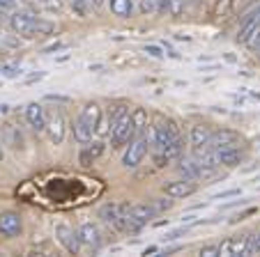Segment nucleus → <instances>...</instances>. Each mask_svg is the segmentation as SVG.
Listing matches in <instances>:
<instances>
[{"label":"nucleus","instance_id":"c85d7f7f","mask_svg":"<svg viewBox=\"0 0 260 257\" xmlns=\"http://www.w3.org/2000/svg\"><path fill=\"white\" fill-rule=\"evenodd\" d=\"M246 255H260V234H249V250Z\"/></svg>","mask_w":260,"mask_h":257},{"label":"nucleus","instance_id":"de8ad7c7","mask_svg":"<svg viewBox=\"0 0 260 257\" xmlns=\"http://www.w3.org/2000/svg\"><path fill=\"white\" fill-rule=\"evenodd\" d=\"M164 225H168V221H157V223H154V228H164Z\"/></svg>","mask_w":260,"mask_h":257},{"label":"nucleus","instance_id":"423d86ee","mask_svg":"<svg viewBox=\"0 0 260 257\" xmlns=\"http://www.w3.org/2000/svg\"><path fill=\"white\" fill-rule=\"evenodd\" d=\"M46 138L51 140V145H62L64 136H67V120H64L62 111L53 108L46 111V126H44Z\"/></svg>","mask_w":260,"mask_h":257},{"label":"nucleus","instance_id":"473e14b6","mask_svg":"<svg viewBox=\"0 0 260 257\" xmlns=\"http://www.w3.org/2000/svg\"><path fill=\"white\" fill-rule=\"evenodd\" d=\"M201 255H203V257H219V243H210V246H203V248H201Z\"/></svg>","mask_w":260,"mask_h":257},{"label":"nucleus","instance_id":"4be33fe9","mask_svg":"<svg viewBox=\"0 0 260 257\" xmlns=\"http://www.w3.org/2000/svg\"><path fill=\"white\" fill-rule=\"evenodd\" d=\"M106 3L111 7V12L120 19H129L134 12V0H106Z\"/></svg>","mask_w":260,"mask_h":257},{"label":"nucleus","instance_id":"ddd939ff","mask_svg":"<svg viewBox=\"0 0 260 257\" xmlns=\"http://www.w3.org/2000/svg\"><path fill=\"white\" fill-rule=\"evenodd\" d=\"M104 152H106V142H104V140H88V142H83V147H81V152H79V163L83 165V168H90L94 161L102 159Z\"/></svg>","mask_w":260,"mask_h":257},{"label":"nucleus","instance_id":"f704fd0d","mask_svg":"<svg viewBox=\"0 0 260 257\" xmlns=\"http://www.w3.org/2000/svg\"><path fill=\"white\" fill-rule=\"evenodd\" d=\"M154 207H157V211H166V209L173 207V198H168V195H166V198H161L157 204H154Z\"/></svg>","mask_w":260,"mask_h":257},{"label":"nucleus","instance_id":"a19ab883","mask_svg":"<svg viewBox=\"0 0 260 257\" xmlns=\"http://www.w3.org/2000/svg\"><path fill=\"white\" fill-rule=\"evenodd\" d=\"M44 76H46L44 71H40V74H32V76H30V78H28V81H25V83H35V81H42V78H44Z\"/></svg>","mask_w":260,"mask_h":257},{"label":"nucleus","instance_id":"b1692460","mask_svg":"<svg viewBox=\"0 0 260 257\" xmlns=\"http://www.w3.org/2000/svg\"><path fill=\"white\" fill-rule=\"evenodd\" d=\"M69 5H72V10H74V14L76 16H81V19H85L88 16V12H90V0H69Z\"/></svg>","mask_w":260,"mask_h":257},{"label":"nucleus","instance_id":"a18cd8bd","mask_svg":"<svg viewBox=\"0 0 260 257\" xmlns=\"http://www.w3.org/2000/svg\"><path fill=\"white\" fill-rule=\"evenodd\" d=\"M7 111H10V103H0V113H3V115H5Z\"/></svg>","mask_w":260,"mask_h":257},{"label":"nucleus","instance_id":"58836bf2","mask_svg":"<svg viewBox=\"0 0 260 257\" xmlns=\"http://www.w3.org/2000/svg\"><path fill=\"white\" fill-rule=\"evenodd\" d=\"M62 49H64V44H62V42H55V44L46 46V49H44V53H55V51H62Z\"/></svg>","mask_w":260,"mask_h":257},{"label":"nucleus","instance_id":"0eeeda50","mask_svg":"<svg viewBox=\"0 0 260 257\" xmlns=\"http://www.w3.org/2000/svg\"><path fill=\"white\" fill-rule=\"evenodd\" d=\"M147 150H150V142H147L145 136L134 138V140L127 145V152L122 154V165L124 168H138L141 161L145 159Z\"/></svg>","mask_w":260,"mask_h":257},{"label":"nucleus","instance_id":"aec40b11","mask_svg":"<svg viewBox=\"0 0 260 257\" xmlns=\"http://www.w3.org/2000/svg\"><path fill=\"white\" fill-rule=\"evenodd\" d=\"M81 120L85 122V124L92 129V131H97V124H99V120L104 117V113H102V106H99L97 101H90V103H85L83 108H81Z\"/></svg>","mask_w":260,"mask_h":257},{"label":"nucleus","instance_id":"f3484780","mask_svg":"<svg viewBox=\"0 0 260 257\" xmlns=\"http://www.w3.org/2000/svg\"><path fill=\"white\" fill-rule=\"evenodd\" d=\"M212 133H214V126L207 124V122H196V124H191V129H189V142H191V147L196 150V147H205L207 142H210Z\"/></svg>","mask_w":260,"mask_h":257},{"label":"nucleus","instance_id":"37998d69","mask_svg":"<svg viewBox=\"0 0 260 257\" xmlns=\"http://www.w3.org/2000/svg\"><path fill=\"white\" fill-rule=\"evenodd\" d=\"M104 3H106V0H90V5L97 7V10H99V7H104Z\"/></svg>","mask_w":260,"mask_h":257},{"label":"nucleus","instance_id":"1a4fd4ad","mask_svg":"<svg viewBox=\"0 0 260 257\" xmlns=\"http://www.w3.org/2000/svg\"><path fill=\"white\" fill-rule=\"evenodd\" d=\"M55 237H58V241L62 243L64 250L72 252V255H79L81 248H83V243H81V237H79V230L69 228L67 223H60L58 228H55Z\"/></svg>","mask_w":260,"mask_h":257},{"label":"nucleus","instance_id":"6e6552de","mask_svg":"<svg viewBox=\"0 0 260 257\" xmlns=\"http://www.w3.org/2000/svg\"><path fill=\"white\" fill-rule=\"evenodd\" d=\"M240 142H242V136L237 131H233V129H214V133H212L207 147L216 154V152H221V150L240 147Z\"/></svg>","mask_w":260,"mask_h":257},{"label":"nucleus","instance_id":"c9c22d12","mask_svg":"<svg viewBox=\"0 0 260 257\" xmlns=\"http://www.w3.org/2000/svg\"><path fill=\"white\" fill-rule=\"evenodd\" d=\"M255 211H258V209H255V207H251V209H246V211H242V213H237L235 218H231V223H240V221H246V218H249V216H251V213H255Z\"/></svg>","mask_w":260,"mask_h":257},{"label":"nucleus","instance_id":"f257e3e1","mask_svg":"<svg viewBox=\"0 0 260 257\" xmlns=\"http://www.w3.org/2000/svg\"><path fill=\"white\" fill-rule=\"evenodd\" d=\"M7 23L14 30L16 34L25 39H35V37H44L51 34L55 30V25L51 21H44L42 16H37V12L32 10H14L7 16Z\"/></svg>","mask_w":260,"mask_h":257},{"label":"nucleus","instance_id":"864d4df0","mask_svg":"<svg viewBox=\"0 0 260 257\" xmlns=\"http://www.w3.org/2000/svg\"><path fill=\"white\" fill-rule=\"evenodd\" d=\"M258 191H260V189H258Z\"/></svg>","mask_w":260,"mask_h":257},{"label":"nucleus","instance_id":"cd10ccee","mask_svg":"<svg viewBox=\"0 0 260 257\" xmlns=\"http://www.w3.org/2000/svg\"><path fill=\"white\" fill-rule=\"evenodd\" d=\"M16 10V0H0V19H7L10 12Z\"/></svg>","mask_w":260,"mask_h":257},{"label":"nucleus","instance_id":"2eb2a0df","mask_svg":"<svg viewBox=\"0 0 260 257\" xmlns=\"http://www.w3.org/2000/svg\"><path fill=\"white\" fill-rule=\"evenodd\" d=\"M25 122H28V126L32 131L42 133L46 126V108L37 101L28 103V106H25Z\"/></svg>","mask_w":260,"mask_h":257},{"label":"nucleus","instance_id":"7ed1b4c3","mask_svg":"<svg viewBox=\"0 0 260 257\" xmlns=\"http://www.w3.org/2000/svg\"><path fill=\"white\" fill-rule=\"evenodd\" d=\"M127 213L129 202H106L99 209V218L118 232H127Z\"/></svg>","mask_w":260,"mask_h":257},{"label":"nucleus","instance_id":"79ce46f5","mask_svg":"<svg viewBox=\"0 0 260 257\" xmlns=\"http://www.w3.org/2000/svg\"><path fill=\"white\" fill-rule=\"evenodd\" d=\"M246 202H249V200H237V202H231V204H223V209H233V207H237V204H240V207H242V204H246Z\"/></svg>","mask_w":260,"mask_h":257},{"label":"nucleus","instance_id":"f03ea898","mask_svg":"<svg viewBox=\"0 0 260 257\" xmlns=\"http://www.w3.org/2000/svg\"><path fill=\"white\" fill-rule=\"evenodd\" d=\"M182 131L177 126L175 120L171 117H164V115H157L152 122V145H154V152L157 150H166L175 138H180Z\"/></svg>","mask_w":260,"mask_h":257},{"label":"nucleus","instance_id":"2f4dec72","mask_svg":"<svg viewBox=\"0 0 260 257\" xmlns=\"http://www.w3.org/2000/svg\"><path fill=\"white\" fill-rule=\"evenodd\" d=\"M189 232V225H182V228H177V230H171V232L164 237V241H175V239H180L182 234H187Z\"/></svg>","mask_w":260,"mask_h":257},{"label":"nucleus","instance_id":"72a5a7b5","mask_svg":"<svg viewBox=\"0 0 260 257\" xmlns=\"http://www.w3.org/2000/svg\"><path fill=\"white\" fill-rule=\"evenodd\" d=\"M235 195H242V189H231V191H223V193H216L214 200H226V198H235Z\"/></svg>","mask_w":260,"mask_h":257},{"label":"nucleus","instance_id":"49530a36","mask_svg":"<svg viewBox=\"0 0 260 257\" xmlns=\"http://www.w3.org/2000/svg\"><path fill=\"white\" fill-rule=\"evenodd\" d=\"M3 161H5V147L0 145V163H3Z\"/></svg>","mask_w":260,"mask_h":257},{"label":"nucleus","instance_id":"c756f323","mask_svg":"<svg viewBox=\"0 0 260 257\" xmlns=\"http://www.w3.org/2000/svg\"><path fill=\"white\" fill-rule=\"evenodd\" d=\"M143 51H145L147 55H152V58H157V60L166 58V53H164V46H157V44H147Z\"/></svg>","mask_w":260,"mask_h":257},{"label":"nucleus","instance_id":"8fccbe9b","mask_svg":"<svg viewBox=\"0 0 260 257\" xmlns=\"http://www.w3.org/2000/svg\"><path fill=\"white\" fill-rule=\"evenodd\" d=\"M191 3H201V0H191Z\"/></svg>","mask_w":260,"mask_h":257},{"label":"nucleus","instance_id":"bb28decb","mask_svg":"<svg viewBox=\"0 0 260 257\" xmlns=\"http://www.w3.org/2000/svg\"><path fill=\"white\" fill-rule=\"evenodd\" d=\"M184 5H187V0H168V14L180 16L184 12Z\"/></svg>","mask_w":260,"mask_h":257},{"label":"nucleus","instance_id":"5701e85b","mask_svg":"<svg viewBox=\"0 0 260 257\" xmlns=\"http://www.w3.org/2000/svg\"><path fill=\"white\" fill-rule=\"evenodd\" d=\"M132 120H134V129H136V138L138 136H145L147 126H150L145 108H134V111H132Z\"/></svg>","mask_w":260,"mask_h":257},{"label":"nucleus","instance_id":"4c0bfd02","mask_svg":"<svg viewBox=\"0 0 260 257\" xmlns=\"http://www.w3.org/2000/svg\"><path fill=\"white\" fill-rule=\"evenodd\" d=\"M164 53H166L168 58H173V60H180V53H177V51L173 49V46L168 44V42H164Z\"/></svg>","mask_w":260,"mask_h":257},{"label":"nucleus","instance_id":"412c9836","mask_svg":"<svg viewBox=\"0 0 260 257\" xmlns=\"http://www.w3.org/2000/svg\"><path fill=\"white\" fill-rule=\"evenodd\" d=\"M72 133H74V140L81 142V145H83V142H88V140H92V136H94V131L90 129L88 124H85L83 120H81V117H76V120H74Z\"/></svg>","mask_w":260,"mask_h":257},{"label":"nucleus","instance_id":"39448f33","mask_svg":"<svg viewBox=\"0 0 260 257\" xmlns=\"http://www.w3.org/2000/svg\"><path fill=\"white\" fill-rule=\"evenodd\" d=\"M157 207L154 204H129V213H127V232H141L150 221L157 216Z\"/></svg>","mask_w":260,"mask_h":257},{"label":"nucleus","instance_id":"e433bc0d","mask_svg":"<svg viewBox=\"0 0 260 257\" xmlns=\"http://www.w3.org/2000/svg\"><path fill=\"white\" fill-rule=\"evenodd\" d=\"M46 101H58V103H69L72 99L64 97V94H46Z\"/></svg>","mask_w":260,"mask_h":257},{"label":"nucleus","instance_id":"9b49d317","mask_svg":"<svg viewBox=\"0 0 260 257\" xmlns=\"http://www.w3.org/2000/svg\"><path fill=\"white\" fill-rule=\"evenodd\" d=\"M246 250H249V234L228 237L219 243V255L223 257H240V255H246Z\"/></svg>","mask_w":260,"mask_h":257},{"label":"nucleus","instance_id":"20e7f679","mask_svg":"<svg viewBox=\"0 0 260 257\" xmlns=\"http://www.w3.org/2000/svg\"><path fill=\"white\" fill-rule=\"evenodd\" d=\"M108 136H111V145H113L115 150H120V147H127L129 142L136 138V129H134L132 113H124V115L120 117V120L115 122L113 126H111Z\"/></svg>","mask_w":260,"mask_h":257},{"label":"nucleus","instance_id":"4468645a","mask_svg":"<svg viewBox=\"0 0 260 257\" xmlns=\"http://www.w3.org/2000/svg\"><path fill=\"white\" fill-rule=\"evenodd\" d=\"M258 23H260V3L255 7H251V10L244 14V19H242L235 39L240 42V44H246V39L251 37V32L255 30V25H258Z\"/></svg>","mask_w":260,"mask_h":257},{"label":"nucleus","instance_id":"09e8293b","mask_svg":"<svg viewBox=\"0 0 260 257\" xmlns=\"http://www.w3.org/2000/svg\"><path fill=\"white\" fill-rule=\"evenodd\" d=\"M255 55H258V58H260V46H258V51H255Z\"/></svg>","mask_w":260,"mask_h":257},{"label":"nucleus","instance_id":"a211bd4d","mask_svg":"<svg viewBox=\"0 0 260 257\" xmlns=\"http://www.w3.org/2000/svg\"><path fill=\"white\" fill-rule=\"evenodd\" d=\"M216 159H219V168H240V163L244 161V152L242 147H231V150L216 152Z\"/></svg>","mask_w":260,"mask_h":257},{"label":"nucleus","instance_id":"c03bdc74","mask_svg":"<svg viewBox=\"0 0 260 257\" xmlns=\"http://www.w3.org/2000/svg\"><path fill=\"white\" fill-rule=\"evenodd\" d=\"M159 248L157 246H150V248H145V250H143V255H152V252H157Z\"/></svg>","mask_w":260,"mask_h":257},{"label":"nucleus","instance_id":"dca6fc26","mask_svg":"<svg viewBox=\"0 0 260 257\" xmlns=\"http://www.w3.org/2000/svg\"><path fill=\"white\" fill-rule=\"evenodd\" d=\"M177 172H180L184 179H191V181H198V179H205L203 175V168L198 165V161L193 156H184L182 154L177 159Z\"/></svg>","mask_w":260,"mask_h":257},{"label":"nucleus","instance_id":"3c124183","mask_svg":"<svg viewBox=\"0 0 260 257\" xmlns=\"http://www.w3.org/2000/svg\"><path fill=\"white\" fill-rule=\"evenodd\" d=\"M0 34H3V30H0Z\"/></svg>","mask_w":260,"mask_h":257},{"label":"nucleus","instance_id":"9d476101","mask_svg":"<svg viewBox=\"0 0 260 257\" xmlns=\"http://www.w3.org/2000/svg\"><path fill=\"white\" fill-rule=\"evenodd\" d=\"M196 191H198L196 181L184 179V177H182V179H175V181L164 184V193H166L168 198H173V200H187V198H191Z\"/></svg>","mask_w":260,"mask_h":257},{"label":"nucleus","instance_id":"603ef678","mask_svg":"<svg viewBox=\"0 0 260 257\" xmlns=\"http://www.w3.org/2000/svg\"><path fill=\"white\" fill-rule=\"evenodd\" d=\"M187 3H189V0H187Z\"/></svg>","mask_w":260,"mask_h":257},{"label":"nucleus","instance_id":"6ab92c4d","mask_svg":"<svg viewBox=\"0 0 260 257\" xmlns=\"http://www.w3.org/2000/svg\"><path fill=\"white\" fill-rule=\"evenodd\" d=\"M79 237H81V243H83V246H90V248H94V250L102 246V232H99V228L97 225H92V223L81 225Z\"/></svg>","mask_w":260,"mask_h":257},{"label":"nucleus","instance_id":"393cba45","mask_svg":"<svg viewBox=\"0 0 260 257\" xmlns=\"http://www.w3.org/2000/svg\"><path fill=\"white\" fill-rule=\"evenodd\" d=\"M0 74L5 78H19L23 74V69L19 64H10V62H0Z\"/></svg>","mask_w":260,"mask_h":257},{"label":"nucleus","instance_id":"f8f14e48","mask_svg":"<svg viewBox=\"0 0 260 257\" xmlns=\"http://www.w3.org/2000/svg\"><path fill=\"white\" fill-rule=\"evenodd\" d=\"M23 232V221H21V213L16 211H3L0 213V234L7 239H14Z\"/></svg>","mask_w":260,"mask_h":257},{"label":"nucleus","instance_id":"a878e982","mask_svg":"<svg viewBox=\"0 0 260 257\" xmlns=\"http://www.w3.org/2000/svg\"><path fill=\"white\" fill-rule=\"evenodd\" d=\"M244 46H246L249 51H253V53L258 51V46H260V23L255 25V30L251 32V37L246 39V44H244Z\"/></svg>","mask_w":260,"mask_h":257},{"label":"nucleus","instance_id":"ea45409f","mask_svg":"<svg viewBox=\"0 0 260 257\" xmlns=\"http://www.w3.org/2000/svg\"><path fill=\"white\" fill-rule=\"evenodd\" d=\"M168 12V0H159L157 3V14H166Z\"/></svg>","mask_w":260,"mask_h":257},{"label":"nucleus","instance_id":"7c9ffc66","mask_svg":"<svg viewBox=\"0 0 260 257\" xmlns=\"http://www.w3.org/2000/svg\"><path fill=\"white\" fill-rule=\"evenodd\" d=\"M157 3L159 0H141V12L143 14H157Z\"/></svg>","mask_w":260,"mask_h":257}]
</instances>
